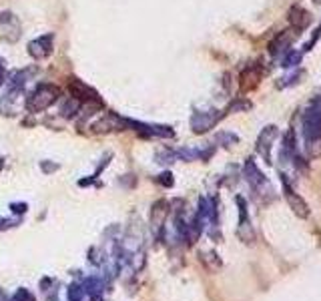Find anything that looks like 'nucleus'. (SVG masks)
<instances>
[{
    "mask_svg": "<svg viewBox=\"0 0 321 301\" xmlns=\"http://www.w3.org/2000/svg\"><path fill=\"white\" fill-rule=\"evenodd\" d=\"M157 159H159V163H173L175 153H171V150H165V153H159V155H157Z\"/></svg>",
    "mask_w": 321,
    "mask_h": 301,
    "instance_id": "18",
    "label": "nucleus"
},
{
    "mask_svg": "<svg viewBox=\"0 0 321 301\" xmlns=\"http://www.w3.org/2000/svg\"><path fill=\"white\" fill-rule=\"evenodd\" d=\"M8 227H12V221H8V219H0V229H8Z\"/></svg>",
    "mask_w": 321,
    "mask_h": 301,
    "instance_id": "23",
    "label": "nucleus"
},
{
    "mask_svg": "<svg viewBox=\"0 0 321 301\" xmlns=\"http://www.w3.org/2000/svg\"><path fill=\"white\" fill-rule=\"evenodd\" d=\"M245 177H247V181L251 183V187H255V189H259L261 185H267V179L263 177V173L259 169H257V165L249 159L247 163H245Z\"/></svg>",
    "mask_w": 321,
    "mask_h": 301,
    "instance_id": "13",
    "label": "nucleus"
},
{
    "mask_svg": "<svg viewBox=\"0 0 321 301\" xmlns=\"http://www.w3.org/2000/svg\"><path fill=\"white\" fill-rule=\"evenodd\" d=\"M40 167L45 169L47 173H50V171H54V169H56V165H54V163H45V161H42V165H40Z\"/></svg>",
    "mask_w": 321,
    "mask_h": 301,
    "instance_id": "22",
    "label": "nucleus"
},
{
    "mask_svg": "<svg viewBox=\"0 0 321 301\" xmlns=\"http://www.w3.org/2000/svg\"><path fill=\"white\" fill-rule=\"evenodd\" d=\"M261 76H263V69H261V64H249V67L241 73V91L247 93L251 89H255L257 84L261 82Z\"/></svg>",
    "mask_w": 321,
    "mask_h": 301,
    "instance_id": "9",
    "label": "nucleus"
},
{
    "mask_svg": "<svg viewBox=\"0 0 321 301\" xmlns=\"http://www.w3.org/2000/svg\"><path fill=\"white\" fill-rule=\"evenodd\" d=\"M4 78H6V71H4V67H0V87L4 84Z\"/></svg>",
    "mask_w": 321,
    "mask_h": 301,
    "instance_id": "24",
    "label": "nucleus"
},
{
    "mask_svg": "<svg viewBox=\"0 0 321 301\" xmlns=\"http://www.w3.org/2000/svg\"><path fill=\"white\" fill-rule=\"evenodd\" d=\"M219 119H221V115H219L217 111L193 113V117H191V128H193V133L203 135V133H207V131H209V128L215 126Z\"/></svg>",
    "mask_w": 321,
    "mask_h": 301,
    "instance_id": "4",
    "label": "nucleus"
},
{
    "mask_svg": "<svg viewBox=\"0 0 321 301\" xmlns=\"http://www.w3.org/2000/svg\"><path fill=\"white\" fill-rule=\"evenodd\" d=\"M159 183L161 185H165V187H173V175H171V173H163L161 177H159Z\"/></svg>",
    "mask_w": 321,
    "mask_h": 301,
    "instance_id": "19",
    "label": "nucleus"
},
{
    "mask_svg": "<svg viewBox=\"0 0 321 301\" xmlns=\"http://www.w3.org/2000/svg\"><path fill=\"white\" fill-rule=\"evenodd\" d=\"M169 215V203L167 201H159L153 205V213H151V225H153V231L161 233L163 231V223Z\"/></svg>",
    "mask_w": 321,
    "mask_h": 301,
    "instance_id": "12",
    "label": "nucleus"
},
{
    "mask_svg": "<svg viewBox=\"0 0 321 301\" xmlns=\"http://www.w3.org/2000/svg\"><path fill=\"white\" fill-rule=\"evenodd\" d=\"M217 141L223 143V147H231V145L237 143L239 139L235 137V135H231V133H219V135H217Z\"/></svg>",
    "mask_w": 321,
    "mask_h": 301,
    "instance_id": "17",
    "label": "nucleus"
},
{
    "mask_svg": "<svg viewBox=\"0 0 321 301\" xmlns=\"http://www.w3.org/2000/svg\"><path fill=\"white\" fill-rule=\"evenodd\" d=\"M289 23H291L293 30H303V28H307L311 25V16H309V12L305 8L293 6L289 10Z\"/></svg>",
    "mask_w": 321,
    "mask_h": 301,
    "instance_id": "11",
    "label": "nucleus"
},
{
    "mask_svg": "<svg viewBox=\"0 0 321 301\" xmlns=\"http://www.w3.org/2000/svg\"><path fill=\"white\" fill-rule=\"evenodd\" d=\"M237 205H239V229H237V235L243 243H253L255 239V233H253V227H251V221H249V213H247V203L243 197H237Z\"/></svg>",
    "mask_w": 321,
    "mask_h": 301,
    "instance_id": "6",
    "label": "nucleus"
},
{
    "mask_svg": "<svg viewBox=\"0 0 321 301\" xmlns=\"http://www.w3.org/2000/svg\"><path fill=\"white\" fill-rule=\"evenodd\" d=\"M291 42H293V36H289V32H281V34L277 36L275 40H271V45H269V52H271L273 56L281 54L283 50H289Z\"/></svg>",
    "mask_w": 321,
    "mask_h": 301,
    "instance_id": "14",
    "label": "nucleus"
},
{
    "mask_svg": "<svg viewBox=\"0 0 321 301\" xmlns=\"http://www.w3.org/2000/svg\"><path fill=\"white\" fill-rule=\"evenodd\" d=\"M78 109H80V102L74 97H69V99H64L62 104H60V115L71 119V117H76Z\"/></svg>",
    "mask_w": 321,
    "mask_h": 301,
    "instance_id": "15",
    "label": "nucleus"
},
{
    "mask_svg": "<svg viewBox=\"0 0 321 301\" xmlns=\"http://www.w3.org/2000/svg\"><path fill=\"white\" fill-rule=\"evenodd\" d=\"M303 137L309 145L321 139V99L313 100L303 113Z\"/></svg>",
    "mask_w": 321,
    "mask_h": 301,
    "instance_id": "2",
    "label": "nucleus"
},
{
    "mask_svg": "<svg viewBox=\"0 0 321 301\" xmlns=\"http://www.w3.org/2000/svg\"><path fill=\"white\" fill-rule=\"evenodd\" d=\"M60 97V91L56 84L45 82V84H38V87L28 95L26 102H25V109L28 113H40V111H47L50 104H54Z\"/></svg>",
    "mask_w": 321,
    "mask_h": 301,
    "instance_id": "1",
    "label": "nucleus"
},
{
    "mask_svg": "<svg viewBox=\"0 0 321 301\" xmlns=\"http://www.w3.org/2000/svg\"><path fill=\"white\" fill-rule=\"evenodd\" d=\"M299 60H301V52H295V50H287V54H285V58H283V67L285 69H291V67H295V64H299Z\"/></svg>",
    "mask_w": 321,
    "mask_h": 301,
    "instance_id": "16",
    "label": "nucleus"
},
{
    "mask_svg": "<svg viewBox=\"0 0 321 301\" xmlns=\"http://www.w3.org/2000/svg\"><path fill=\"white\" fill-rule=\"evenodd\" d=\"M277 135H279V131H277V126L275 125H269V126H265L263 131H261V135L257 137V153H259L263 159H265V163H271V145H273V141L277 139Z\"/></svg>",
    "mask_w": 321,
    "mask_h": 301,
    "instance_id": "5",
    "label": "nucleus"
},
{
    "mask_svg": "<svg viewBox=\"0 0 321 301\" xmlns=\"http://www.w3.org/2000/svg\"><path fill=\"white\" fill-rule=\"evenodd\" d=\"M281 181H283V193H285V199L289 203V209L297 215L299 219H307L309 217V205L305 203V199H301L291 189V185H287V177L285 175H281Z\"/></svg>",
    "mask_w": 321,
    "mask_h": 301,
    "instance_id": "3",
    "label": "nucleus"
},
{
    "mask_svg": "<svg viewBox=\"0 0 321 301\" xmlns=\"http://www.w3.org/2000/svg\"><path fill=\"white\" fill-rule=\"evenodd\" d=\"M12 301H30V295H28V291L26 289H20L14 297H12Z\"/></svg>",
    "mask_w": 321,
    "mask_h": 301,
    "instance_id": "20",
    "label": "nucleus"
},
{
    "mask_svg": "<svg viewBox=\"0 0 321 301\" xmlns=\"http://www.w3.org/2000/svg\"><path fill=\"white\" fill-rule=\"evenodd\" d=\"M52 52V34H45V36H38L36 40H32L28 45V54L36 60H42L50 56Z\"/></svg>",
    "mask_w": 321,
    "mask_h": 301,
    "instance_id": "8",
    "label": "nucleus"
},
{
    "mask_svg": "<svg viewBox=\"0 0 321 301\" xmlns=\"http://www.w3.org/2000/svg\"><path fill=\"white\" fill-rule=\"evenodd\" d=\"M71 93H73V97H74L80 104H82V102H102L100 97H99V93L93 91L89 84H84V82L78 80V78H73V80H71Z\"/></svg>",
    "mask_w": 321,
    "mask_h": 301,
    "instance_id": "7",
    "label": "nucleus"
},
{
    "mask_svg": "<svg viewBox=\"0 0 321 301\" xmlns=\"http://www.w3.org/2000/svg\"><path fill=\"white\" fill-rule=\"evenodd\" d=\"M10 209H12L14 213H18V215H20V213H25V211H26V205H25V203H12V205H10Z\"/></svg>",
    "mask_w": 321,
    "mask_h": 301,
    "instance_id": "21",
    "label": "nucleus"
},
{
    "mask_svg": "<svg viewBox=\"0 0 321 301\" xmlns=\"http://www.w3.org/2000/svg\"><path fill=\"white\" fill-rule=\"evenodd\" d=\"M123 126H124V123L121 117H117L113 113H106L100 121H97L93 125V131L95 133H111V131H117V128H123Z\"/></svg>",
    "mask_w": 321,
    "mask_h": 301,
    "instance_id": "10",
    "label": "nucleus"
},
{
    "mask_svg": "<svg viewBox=\"0 0 321 301\" xmlns=\"http://www.w3.org/2000/svg\"><path fill=\"white\" fill-rule=\"evenodd\" d=\"M315 2H317V4H319V2H321V0H315Z\"/></svg>",
    "mask_w": 321,
    "mask_h": 301,
    "instance_id": "25",
    "label": "nucleus"
}]
</instances>
